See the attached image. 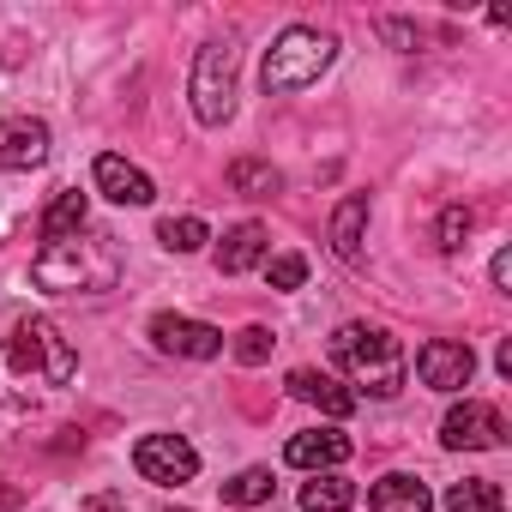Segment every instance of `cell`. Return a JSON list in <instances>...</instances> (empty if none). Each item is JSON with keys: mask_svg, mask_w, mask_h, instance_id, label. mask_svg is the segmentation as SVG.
Returning a JSON list of instances; mask_svg holds the SVG:
<instances>
[{"mask_svg": "<svg viewBox=\"0 0 512 512\" xmlns=\"http://www.w3.org/2000/svg\"><path fill=\"white\" fill-rule=\"evenodd\" d=\"M31 284L37 290H55V296H103L121 284V253H115V235H61V241H43V253L31 260Z\"/></svg>", "mask_w": 512, "mask_h": 512, "instance_id": "6da1fadb", "label": "cell"}, {"mask_svg": "<svg viewBox=\"0 0 512 512\" xmlns=\"http://www.w3.org/2000/svg\"><path fill=\"white\" fill-rule=\"evenodd\" d=\"M332 362L374 398H398L404 392V350L386 326H368V320H350L332 332ZM356 392V398H362Z\"/></svg>", "mask_w": 512, "mask_h": 512, "instance_id": "7a4b0ae2", "label": "cell"}, {"mask_svg": "<svg viewBox=\"0 0 512 512\" xmlns=\"http://www.w3.org/2000/svg\"><path fill=\"white\" fill-rule=\"evenodd\" d=\"M338 61V37L332 31H314V25H290L272 49H266V67H260V85L272 97L284 91H308L326 67Z\"/></svg>", "mask_w": 512, "mask_h": 512, "instance_id": "3957f363", "label": "cell"}, {"mask_svg": "<svg viewBox=\"0 0 512 512\" xmlns=\"http://www.w3.org/2000/svg\"><path fill=\"white\" fill-rule=\"evenodd\" d=\"M0 362H19L25 374H43L49 386H67L79 374V356H73V344L61 338L55 320H19V332L0 344Z\"/></svg>", "mask_w": 512, "mask_h": 512, "instance_id": "277c9868", "label": "cell"}, {"mask_svg": "<svg viewBox=\"0 0 512 512\" xmlns=\"http://www.w3.org/2000/svg\"><path fill=\"white\" fill-rule=\"evenodd\" d=\"M187 97H193L199 127H223V121L235 115V49H229V43H205V49L193 55Z\"/></svg>", "mask_w": 512, "mask_h": 512, "instance_id": "5b68a950", "label": "cell"}, {"mask_svg": "<svg viewBox=\"0 0 512 512\" xmlns=\"http://www.w3.org/2000/svg\"><path fill=\"white\" fill-rule=\"evenodd\" d=\"M133 470H139L145 482H157V488H181V482L199 476V452H193L181 434H145V440L133 446Z\"/></svg>", "mask_w": 512, "mask_h": 512, "instance_id": "8992f818", "label": "cell"}, {"mask_svg": "<svg viewBox=\"0 0 512 512\" xmlns=\"http://www.w3.org/2000/svg\"><path fill=\"white\" fill-rule=\"evenodd\" d=\"M440 440H446L452 452H494V446L506 440V422H500L494 404L464 398V404H452V410L440 416Z\"/></svg>", "mask_w": 512, "mask_h": 512, "instance_id": "52a82bcc", "label": "cell"}, {"mask_svg": "<svg viewBox=\"0 0 512 512\" xmlns=\"http://www.w3.org/2000/svg\"><path fill=\"white\" fill-rule=\"evenodd\" d=\"M151 344H157L163 356H187V362L223 356V332L205 326V320H181V314H157V320H151Z\"/></svg>", "mask_w": 512, "mask_h": 512, "instance_id": "ba28073f", "label": "cell"}, {"mask_svg": "<svg viewBox=\"0 0 512 512\" xmlns=\"http://www.w3.org/2000/svg\"><path fill=\"white\" fill-rule=\"evenodd\" d=\"M416 374H422V386H434V392H464L470 374H476V356H470V344L428 338V344L416 350Z\"/></svg>", "mask_w": 512, "mask_h": 512, "instance_id": "9c48e42d", "label": "cell"}, {"mask_svg": "<svg viewBox=\"0 0 512 512\" xmlns=\"http://www.w3.org/2000/svg\"><path fill=\"white\" fill-rule=\"evenodd\" d=\"M43 163H49V127L43 121H31V115L0 121V169L25 175V169H43Z\"/></svg>", "mask_w": 512, "mask_h": 512, "instance_id": "30bf717a", "label": "cell"}, {"mask_svg": "<svg viewBox=\"0 0 512 512\" xmlns=\"http://www.w3.org/2000/svg\"><path fill=\"white\" fill-rule=\"evenodd\" d=\"M350 434L344 428H308V434H290V446H284V458L296 464V470H338V464H350Z\"/></svg>", "mask_w": 512, "mask_h": 512, "instance_id": "8fae6325", "label": "cell"}, {"mask_svg": "<svg viewBox=\"0 0 512 512\" xmlns=\"http://www.w3.org/2000/svg\"><path fill=\"white\" fill-rule=\"evenodd\" d=\"M266 247H272V235H266V223H235V229H223V241H217V272L223 278H241V272H253L266 260Z\"/></svg>", "mask_w": 512, "mask_h": 512, "instance_id": "7c38bea8", "label": "cell"}, {"mask_svg": "<svg viewBox=\"0 0 512 512\" xmlns=\"http://www.w3.org/2000/svg\"><path fill=\"white\" fill-rule=\"evenodd\" d=\"M91 175H97V187H103V193H109L115 205H151V199H157V187H151V175H145L139 163H127V157H115V151H103Z\"/></svg>", "mask_w": 512, "mask_h": 512, "instance_id": "4fadbf2b", "label": "cell"}, {"mask_svg": "<svg viewBox=\"0 0 512 512\" xmlns=\"http://www.w3.org/2000/svg\"><path fill=\"white\" fill-rule=\"evenodd\" d=\"M368 506H374V512H434V494H428L422 476L392 470V476H380V482L368 488Z\"/></svg>", "mask_w": 512, "mask_h": 512, "instance_id": "5bb4252c", "label": "cell"}, {"mask_svg": "<svg viewBox=\"0 0 512 512\" xmlns=\"http://www.w3.org/2000/svg\"><path fill=\"white\" fill-rule=\"evenodd\" d=\"M290 392H296V398H308V404H320V410H326V416H338V422H344V416L362 404V398H356L344 380H332V374H314V368H296V374H290Z\"/></svg>", "mask_w": 512, "mask_h": 512, "instance_id": "9a60e30c", "label": "cell"}, {"mask_svg": "<svg viewBox=\"0 0 512 512\" xmlns=\"http://www.w3.org/2000/svg\"><path fill=\"white\" fill-rule=\"evenodd\" d=\"M362 229H368V193L338 199V211H332V253L338 260H356L362 253Z\"/></svg>", "mask_w": 512, "mask_h": 512, "instance_id": "2e32d148", "label": "cell"}, {"mask_svg": "<svg viewBox=\"0 0 512 512\" xmlns=\"http://www.w3.org/2000/svg\"><path fill=\"white\" fill-rule=\"evenodd\" d=\"M350 506H356V482L338 476V470H320L302 488V512H350Z\"/></svg>", "mask_w": 512, "mask_h": 512, "instance_id": "e0dca14e", "label": "cell"}, {"mask_svg": "<svg viewBox=\"0 0 512 512\" xmlns=\"http://www.w3.org/2000/svg\"><path fill=\"white\" fill-rule=\"evenodd\" d=\"M85 193H73V187H61L55 193V205L43 211V241H61V235H73V229H85Z\"/></svg>", "mask_w": 512, "mask_h": 512, "instance_id": "ac0fdd59", "label": "cell"}, {"mask_svg": "<svg viewBox=\"0 0 512 512\" xmlns=\"http://www.w3.org/2000/svg\"><path fill=\"white\" fill-rule=\"evenodd\" d=\"M500 506L506 500H500V488L488 476H464V482L446 488V512H500Z\"/></svg>", "mask_w": 512, "mask_h": 512, "instance_id": "d6986e66", "label": "cell"}, {"mask_svg": "<svg viewBox=\"0 0 512 512\" xmlns=\"http://www.w3.org/2000/svg\"><path fill=\"white\" fill-rule=\"evenodd\" d=\"M229 187H235L241 199H272L284 181H278V169H272V163H253V157H241V163H229Z\"/></svg>", "mask_w": 512, "mask_h": 512, "instance_id": "ffe728a7", "label": "cell"}, {"mask_svg": "<svg viewBox=\"0 0 512 512\" xmlns=\"http://www.w3.org/2000/svg\"><path fill=\"white\" fill-rule=\"evenodd\" d=\"M272 470H260V464H253V470H241V476H229L223 482V506H266L272 500Z\"/></svg>", "mask_w": 512, "mask_h": 512, "instance_id": "44dd1931", "label": "cell"}, {"mask_svg": "<svg viewBox=\"0 0 512 512\" xmlns=\"http://www.w3.org/2000/svg\"><path fill=\"white\" fill-rule=\"evenodd\" d=\"M157 241H163L169 253H199V247L211 241V229H205V217H163V223H157Z\"/></svg>", "mask_w": 512, "mask_h": 512, "instance_id": "7402d4cb", "label": "cell"}, {"mask_svg": "<svg viewBox=\"0 0 512 512\" xmlns=\"http://www.w3.org/2000/svg\"><path fill=\"white\" fill-rule=\"evenodd\" d=\"M272 344H278V338H272L266 326H247V332H235V362H241V368H260V362L272 356Z\"/></svg>", "mask_w": 512, "mask_h": 512, "instance_id": "603a6c76", "label": "cell"}, {"mask_svg": "<svg viewBox=\"0 0 512 512\" xmlns=\"http://www.w3.org/2000/svg\"><path fill=\"white\" fill-rule=\"evenodd\" d=\"M302 278H308L302 253H278V260H266V284L272 290H302Z\"/></svg>", "mask_w": 512, "mask_h": 512, "instance_id": "cb8c5ba5", "label": "cell"}, {"mask_svg": "<svg viewBox=\"0 0 512 512\" xmlns=\"http://www.w3.org/2000/svg\"><path fill=\"white\" fill-rule=\"evenodd\" d=\"M470 223H476V217H470L464 205H446V211H440V247H446V253H458V247H464V235H470Z\"/></svg>", "mask_w": 512, "mask_h": 512, "instance_id": "d4e9b609", "label": "cell"}, {"mask_svg": "<svg viewBox=\"0 0 512 512\" xmlns=\"http://www.w3.org/2000/svg\"><path fill=\"white\" fill-rule=\"evenodd\" d=\"M380 31H386V37H392V43H398V49H404V55H410V49H416V43H422V37H416V25H404V19H386V25H380Z\"/></svg>", "mask_w": 512, "mask_h": 512, "instance_id": "484cf974", "label": "cell"}, {"mask_svg": "<svg viewBox=\"0 0 512 512\" xmlns=\"http://www.w3.org/2000/svg\"><path fill=\"white\" fill-rule=\"evenodd\" d=\"M488 278H494V290H512V253H506V247L494 253V266H488Z\"/></svg>", "mask_w": 512, "mask_h": 512, "instance_id": "4316f807", "label": "cell"}, {"mask_svg": "<svg viewBox=\"0 0 512 512\" xmlns=\"http://www.w3.org/2000/svg\"><path fill=\"white\" fill-rule=\"evenodd\" d=\"M91 512H127V500L121 494H91Z\"/></svg>", "mask_w": 512, "mask_h": 512, "instance_id": "83f0119b", "label": "cell"}, {"mask_svg": "<svg viewBox=\"0 0 512 512\" xmlns=\"http://www.w3.org/2000/svg\"><path fill=\"white\" fill-rule=\"evenodd\" d=\"M175 512H181V506H175Z\"/></svg>", "mask_w": 512, "mask_h": 512, "instance_id": "f1b7e54d", "label": "cell"}]
</instances>
